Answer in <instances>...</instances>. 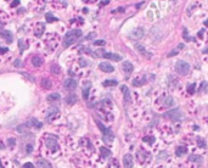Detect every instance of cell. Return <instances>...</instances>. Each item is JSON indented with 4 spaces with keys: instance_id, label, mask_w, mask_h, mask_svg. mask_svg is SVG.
Wrapping results in <instances>:
<instances>
[{
    "instance_id": "obj_49",
    "label": "cell",
    "mask_w": 208,
    "mask_h": 168,
    "mask_svg": "<svg viewBox=\"0 0 208 168\" xmlns=\"http://www.w3.org/2000/svg\"><path fill=\"white\" fill-rule=\"evenodd\" d=\"M207 87H208V83L207 82H203V83L201 84V89H200V90H201V92H206V88H207Z\"/></svg>"
},
{
    "instance_id": "obj_6",
    "label": "cell",
    "mask_w": 208,
    "mask_h": 168,
    "mask_svg": "<svg viewBox=\"0 0 208 168\" xmlns=\"http://www.w3.org/2000/svg\"><path fill=\"white\" fill-rule=\"evenodd\" d=\"M163 117L169 118L171 121H180V119H183V112L180 111V108H173V110L166 112L163 115Z\"/></svg>"
},
{
    "instance_id": "obj_58",
    "label": "cell",
    "mask_w": 208,
    "mask_h": 168,
    "mask_svg": "<svg viewBox=\"0 0 208 168\" xmlns=\"http://www.w3.org/2000/svg\"><path fill=\"white\" fill-rule=\"evenodd\" d=\"M183 48H184V44H180V45L178 46V49H179V50H180V49H183Z\"/></svg>"
},
{
    "instance_id": "obj_44",
    "label": "cell",
    "mask_w": 208,
    "mask_h": 168,
    "mask_svg": "<svg viewBox=\"0 0 208 168\" xmlns=\"http://www.w3.org/2000/svg\"><path fill=\"white\" fill-rule=\"evenodd\" d=\"M33 1H34L37 5H39V6H43L45 2H50L51 0H33Z\"/></svg>"
},
{
    "instance_id": "obj_59",
    "label": "cell",
    "mask_w": 208,
    "mask_h": 168,
    "mask_svg": "<svg viewBox=\"0 0 208 168\" xmlns=\"http://www.w3.org/2000/svg\"><path fill=\"white\" fill-rule=\"evenodd\" d=\"M205 26H207L208 27V21H205Z\"/></svg>"
},
{
    "instance_id": "obj_13",
    "label": "cell",
    "mask_w": 208,
    "mask_h": 168,
    "mask_svg": "<svg viewBox=\"0 0 208 168\" xmlns=\"http://www.w3.org/2000/svg\"><path fill=\"white\" fill-rule=\"evenodd\" d=\"M133 163H134L133 156H132L130 154H127V155L123 157V166H124V168H132L133 167Z\"/></svg>"
},
{
    "instance_id": "obj_35",
    "label": "cell",
    "mask_w": 208,
    "mask_h": 168,
    "mask_svg": "<svg viewBox=\"0 0 208 168\" xmlns=\"http://www.w3.org/2000/svg\"><path fill=\"white\" fill-rule=\"evenodd\" d=\"M117 84H118V82L116 79H107L102 83L104 87H116Z\"/></svg>"
},
{
    "instance_id": "obj_56",
    "label": "cell",
    "mask_w": 208,
    "mask_h": 168,
    "mask_svg": "<svg viewBox=\"0 0 208 168\" xmlns=\"http://www.w3.org/2000/svg\"><path fill=\"white\" fill-rule=\"evenodd\" d=\"M5 149V145H4V143L0 140V150H4Z\"/></svg>"
},
{
    "instance_id": "obj_9",
    "label": "cell",
    "mask_w": 208,
    "mask_h": 168,
    "mask_svg": "<svg viewBox=\"0 0 208 168\" xmlns=\"http://www.w3.org/2000/svg\"><path fill=\"white\" fill-rule=\"evenodd\" d=\"M32 31H33L34 37L41 38L44 32H45V25L41 23V22H35L34 25H33V27H32Z\"/></svg>"
},
{
    "instance_id": "obj_26",
    "label": "cell",
    "mask_w": 208,
    "mask_h": 168,
    "mask_svg": "<svg viewBox=\"0 0 208 168\" xmlns=\"http://www.w3.org/2000/svg\"><path fill=\"white\" fill-rule=\"evenodd\" d=\"M90 87H91V83L88 82V83H85V85H84V88H83V99H84V100H88V99H89Z\"/></svg>"
},
{
    "instance_id": "obj_43",
    "label": "cell",
    "mask_w": 208,
    "mask_h": 168,
    "mask_svg": "<svg viewBox=\"0 0 208 168\" xmlns=\"http://www.w3.org/2000/svg\"><path fill=\"white\" fill-rule=\"evenodd\" d=\"M18 48H20V53H23L25 51V43L22 39L18 40Z\"/></svg>"
},
{
    "instance_id": "obj_38",
    "label": "cell",
    "mask_w": 208,
    "mask_h": 168,
    "mask_svg": "<svg viewBox=\"0 0 208 168\" xmlns=\"http://www.w3.org/2000/svg\"><path fill=\"white\" fill-rule=\"evenodd\" d=\"M142 141L144 143H147V144H153L155 143V136H152V135H146V136H144L142 138Z\"/></svg>"
},
{
    "instance_id": "obj_19",
    "label": "cell",
    "mask_w": 208,
    "mask_h": 168,
    "mask_svg": "<svg viewBox=\"0 0 208 168\" xmlns=\"http://www.w3.org/2000/svg\"><path fill=\"white\" fill-rule=\"evenodd\" d=\"M121 90L124 94V101L125 102H132V94H130V90L127 88V85H122Z\"/></svg>"
},
{
    "instance_id": "obj_11",
    "label": "cell",
    "mask_w": 208,
    "mask_h": 168,
    "mask_svg": "<svg viewBox=\"0 0 208 168\" xmlns=\"http://www.w3.org/2000/svg\"><path fill=\"white\" fill-rule=\"evenodd\" d=\"M31 62H32V65H33L34 67L39 68V67H41V66H43V64H44V59H43L41 56H39V55H34V56H32Z\"/></svg>"
},
{
    "instance_id": "obj_28",
    "label": "cell",
    "mask_w": 208,
    "mask_h": 168,
    "mask_svg": "<svg viewBox=\"0 0 208 168\" xmlns=\"http://www.w3.org/2000/svg\"><path fill=\"white\" fill-rule=\"evenodd\" d=\"M77 66L82 69V68H85V67H88V66H90V64H89V62H88L85 59H83V57H79V59L77 60Z\"/></svg>"
},
{
    "instance_id": "obj_10",
    "label": "cell",
    "mask_w": 208,
    "mask_h": 168,
    "mask_svg": "<svg viewBox=\"0 0 208 168\" xmlns=\"http://www.w3.org/2000/svg\"><path fill=\"white\" fill-rule=\"evenodd\" d=\"M64 87L66 89H68V90H74L78 87V82L75 79H73V78H67L65 80V83H64Z\"/></svg>"
},
{
    "instance_id": "obj_18",
    "label": "cell",
    "mask_w": 208,
    "mask_h": 168,
    "mask_svg": "<svg viewBox=\"0 0 208 168\" xmlns=\"http://www.w3.org/2000/svg\"><path fill=\"white\" fill-rule=\"evenodd\" d=\"M144 35H145L144 29H142V28H137V29H134V31L130 33V38L137 40V39H141Z\"/></svg>"
},
{
    "instance_id": "obj_17",
    "label": "cell",
    "mask_w": 208,
    "mask_h": 168,
    "mask_svg": "<svg viewBox=\"0 0 208 168\" xmlns=\"http://www.w3.org/2000/svg\"><path fill=\"white\" fill-rule=\"evenodd\" d=\"M37 166H38V168H52L51 163L46 158H38L37 160Z\"/></svg>"
},
{
    "instance_id": "obj_42",
    "label": "cell",
    "mask_w": 208,
    "mask_h": 168,
    "mask_svg": "<svg viewBox=\"0 0 208 168\" xmlns=\"http://www.w3.org/2000/svg\"><path fill=\"white\" fill-rule=\"evenodd\" d=\"M15 145H16V139H15V138H9V139H7V146L13 147Z\"/></svg>"
},
{
    "instance_id": "obj_22",
    "label": "cell",
    "mask_w": 208,
    "mask_h": 168,
    "mask_svg": "<svg viewBox=\"0 0 208 168\" xmlns=\"http://www.w3.org/2000/svg\"><path fill=\"white\" fill-rule=\"evenodd\" d=\"M146 82H147V79H146L144 76H142V77L138 76L137 78L133 79V85H134V87H141V85L146 84Z\"/></svg>"
},
{
    "instance_id": "obj_20",
    "label": "cell",
    "mask_w": 208,
    "mask_h": 168,
    "mask_svg": "<svg viewBox=\"0 0 208 168\" xmlns=\"http://www.w3.org/2000/svg\"><path fill=\"white\" fill-rule=\"evenodd\" d=\"M9 21H10L9 16H7L5 12L0 11V29H2V27H5V26L9 23Z\"/></svg>"
},
{
    "instance_id": "obj_55",
    "label": "cell",
    "mask_w": 208,
    "mask_h": 168,
    "mask_svg": "<svg viewBox=\"0 0 208 168\" xmlns=\"http://www.w3.org/2000/svg\"><path fill=\"white\" fill-rule=\"evenodd\" d=\"M178 53H179V49H178V50H174V51H172V53L169 54V56H174V55H176Z\"/></svg>"
},
{
    "instance_id": "obj_1",
    "label": "cell",
    "mask_w": 208,
    "mask_h": 168,
    "mask_svg": "<svg viewBox=\"0 0 208 168\" xmlns=\"http://www.w3.org/2000/svg\"><path fill=\"white\" fill-rule=\"evenodd\" d=\"M43 145L45 146V149L50 152H57L59 149H60V145H59V136L55 134H51V133H45L43 135Z\"/></svg>"
},
{
    "instance_id": "obj_24",
    "label": "cell",
    "mask_w": 208,
    "mask_h": 168,
    "mask_svg": "<svg viewBox=\"0 0 208 168\" xmlns=\"http://www.w3.org/2000/svg\"><path fill=\"white\" fill-rule=\"evenodd\" d=\"M28 126L34 127V128H37V129H40V128L43 127V123H41L40 121H38L35 117H32V118L29 119V122H28Z\"/></svg>"
},
{
    "instance_id": "obj_36",
    "label": "cell",
    "mask_w": 208,
    "mask_h": 168,
    "mask_svg": "<svg viewBox=\"0 0 208 168\" xmlns=\"http://www.w3.org/2000/svg\"><path fill=\"white\" fill-rule=\"evenodd\" d=\"M50 71H51V73L55 74V76H59V74L61 73V68H60L59 65H52L51 68H50Z\"/></svg>"
},
{
    "instance_id": "obj_48",
    "label": "cell",
    "mask_w": 208,
    "mask_h": 168,
    "mask_svg": "<svg viewBox=\"0 0 208 168\" xmlns=\"http://www.w3.org/2000/svg\"><path fill=\"white\" fill-rule=\"evenodd\" d=\"M9 53V49L7 48H0V56L1 55H5V54H7Z\"/></svg>"
},
{
    "instance_id": "obj_37",
    "label": "cell",
    "mask_w": 208,
    "mask_h": 168,
    "mask_svg": "<svg viewBox=\"0 0 208 168\" xmlns=\"http://www.w3.org/2000/svg\"><path fill=\"white\" fill-rule=\"evenodd\" d=\"M45 18H46V21L49 22V23H52V22H56L59 18L57 17H55L52 14H46L45 15Z\"/></svg>"
},
{
    "instance_id": "obj_51",
    "label": "cell",
    "mask_w": 208,
    "mask_h": 168,
    "mask_svg": "<svg viewBox=\"0 0 208 168\" xmlns=\"http://www.w3.org/2000/svg\"><path fill=\"white\" fill-rule=\"evenodd\" d=\"M23 168H34V166H33L31 162H27V163L23 165Z\"/></svg>"
},
{
    "instance_id": "obj_54",
    "label": "cell",
    "mask_w": 208,
    "mask_h": 168,
    "mask_svg": "<svg viewBox=\"0 0 208 168\" xmlns=\"http://www.w3.org/2000/svg\"><path fill=\"white\" fill-rule=\"evenodd\" d=\"M83 2H88V4H94L96 0H82Z\"/></svg>"
},
{
    "instance_id": "obj_8",
    "label": "cell",
    "mask_w": 208,
    "mask_h": 168,
    "mask_svg": "<svg viewBox=\"0 0 208 168\" xmlns=\"http://www.w3.org/2000/svg\"><path fill=\"white\" fill-rule=\"evenodd\" d=\"M60 117V111L56 106H51L49 107V111L46 113V121L48 122H54L55 119H57Z\"/></svg>"
},
{
    "instance_id": "obj_61",
    "label": "cell",
    "mask_w": 208,
    "mask_h": 168,
    "mask_svg": "<svg viewBox=\"0 0 208 168\" xmlns=\"http://www.w3.org/2000/svg\"><path fill=\"white\" fill-rule=\"evenodd\" d=\"M5 1H10V0H5Z\"/></svg>"
},
{
    "instance_id": "obj_47",
    "label": "cell",
    "mask_w": 208,
    "mask_h": 168,
    "mask_svg": "<svg viewBox=\"0 0 208 168\" xmlns=\"http://www.w3.org/2000/svg\"><path fill=\"white\" fill-rule=\"evenodd\" d=\"M183 37H184V39H185L186 41H190V39H191V38H190V37L187 35V29H184V33H183Z\"/></svg>"
},
{
    "instance_id": "obj_25",
    "label": "cell",
    "mask_w": 208,
    "mask_h": 168,
    "mask_svg": "<svg viewBox=\"0 0 208 168\" xmlns=\"http://www.w3.org/2000/svg\"><path fill=\"white\" fill-rule=\"evenodd\" d=\"M40 84H41V88H44V89H51L52 88V82L49 78H46V77H44L41 79Z\"/></svg>"
},
{
    "instance_id": "obj_2",
    "label": "cell",
    "mask_w": 208,
    "mask_h": 168,
    "mask_svg": "<svg viewBox=\"0 0 208 168\" xmlns=\"http://www.w3.org/2000/svg\"><path fill=\"white\" fill-rule=\"evenodd\" d=\"M43 44L46 49V53H54L60 44V35L57 33H46L43 39Z\"/></svg>"
},
{
    "instance_id": "obj_15",
    "label": "cell",
    "mask_w": 208,
    "mask_h": 168,
    "mask_svg": "<svg viewBox=\"0 0 208 168\" xmlns=\"http://www.w3.org/2000/svg\"><path fill=\"white\" fill-rule=\"evenodd\" d=\"M160 101L162 102V108H166V107H172L174 105V100L173 98H171V96H164V98H161Z\"/></svg>"
},
{
    "instance_id": "obj_57",
    "label": "cell",
    "mask_w": 208,
    "mask_h": 168,
    "mask_svg": "<svg viewBox=\"0 0 208 168\" xmlns=\"http://www.w3.org/2000/svg\"><path fill=\"white\" fill-rule=\"evenodd\" d=\"M124 11V9L123 7H119V9H117V12H123Z\"/></svg>"
},
{
    "instance_id": "obj_34",
    "label": "cell",
    "mask_w": 208,
    "mask_h": 168,
    "mask_svg": "<svg viewBox=\"0 0 208 168\" xmlns=\"http://www.w3.org/2000/svg\"><path fill=\"white\" fill-rule=\"evenodd\" d=\"M16 129H17V132L21 133V134H26V133H28V131H29V128L27 127V124H21V126H18Z\"/></svg>"
},
{
    "instance_id": "obj_12",
    "label": "cell",
    "mask_w": 208,
    "mask_h": 168,
    "mask_svg": "<svg viewBox=\"0 0 208 168\" xmlns=\"http://www.w3.org/2000/svg\"><path fill=\"white\" fill-rule=\"evenodd\" d=\"M0 37L6 41V43H12V33L10 31H6V29H1L0 31Z\"/></svg>"
},
{
    "instance_id": "obj_29",
    "label": "cell",
    "mask_w": 208,
    "mask_h": 168,
    "mask_svg": "<svg viewBox=\"0 0 208 168\" xmlns=\"http://www.w3.org/2000/svg\"><path fill=\"white\" fill-rule=\"evenodd\" d=\"M168 84H169V87L171 88H176L178 87V84H179V80H178V78H175L174 76H169L168 77Z\"/></svg>"
},
{
    "instance_id": "obj_60",
    "label": "cell",
    "mask_w": 208,
    "mask_h": 168,
    "mask_svg": "<svg viewBox=\"0 0 208 168\" xmlns=\"http://www.w3.org/2000/svg\"><path fill=\"white\" fill-rule=\"evenodd\" d=\"M205 53H206V54H208V48H207V49H205Z\"/></svg>"
},
{
    "instance_id": "obj_16",
    "label": "cell",
    "mask_w": 208,
    "mask_h": 168,
    "mask_svg": "<svg viewBox=\"0 0 208 168\" xmlns=\"http://www.w3.org/2000/svg\"><path fill=\"white\" fill-rule=\"evenodd\" d=\"M99 68H100L102 72H106V73H112V72L114 71V67H113L111 64H108V62H101V64L99 65Z\"/></svg>"
},
{
    "instance_id": "obj_14",
    "label": "cell",
    "mask_w": 208,
    "mask_h": 168,
    "mask_svg": "<svg viewBox=\"0 0 208 168\" xmlns=\"http://www.w3.org/2000/svg\"><path fill=\"white\" fill-rule=\"evenodd\" d=\"M135 49L138 50L139 53L141 54V55H144L145 57H147V59H151V56H152V54L151 53H148L145 48H144V45H141V44H139V43H137L135 44Z\"/></svg>"
},
{
    "instance_id": "obj_21",
    "label": "cell",
    "mask_w": 208,
    "mask_h": 168,
    "mask_svg": "<svg viewBox=\"0 0 208 168\" xmlns=\"http://www.w3.org/2000/svg\"><path fill=\"white\" fill-rule=\"evenodd\" d=\"M104 57L105 59H108V60H112V61H117V62L122 60L121 55H117V54H113V53H105Z\"/></svg>"
},
{
    "instance_id": "obj_40",
    "label": "cell",
    "mask_w": 208,
    "mask_h": 168,
    "mask_svg": "<svg viewBox=\"0 0 208 168\" xmlns=\"http://www.w3.org/2000/svg\"><path fill=\"white\" fill-rule=\"evenodd\" d=\"M189 161H191V162H202V157L201 156H190L189 157Z\"/></svg>"
},
{
    "instance_id": "obj_4",
    "label": "cell",
    "mask_w": 208,
    "mask_h": 168,
    "mask_svg": "<svg viewBox=\"0 0 208 168\" xmlns=\"http://www.w3.org/2000/svg\"><path fill=\"white\" fill-rule=\"evenodd\" d=\"M96 124H98V127H99V129L102 132V134H104V140L106 143H112L113 141V139H114V135L113 133L107 128V127H105L104 124L100 122V121H96Z\"/></svg>"
},
{
    "instance_id": "obj_31",
    "label": "cell",
    "mask_w": 208,
    "mask_h": 168,
    "mask_svg": "<svg viewBox=\"0 0 208 168\" xmlns=\"http://www.w3.org/2000/svg\"><path fill=\"white\" fill-rule=\"evenodd\" d=\"M60 99H61V96H60L59 93H52V94H50L48 96V101L49 102H59Z\"/></svg>"
},
{
    "instance_id": "obj_33",
    "label": "cell",
    "mask_w": 208,
    "mask_h": 168,
    "mask_svg": "<svg viewBox=\"0 0 208 168\" xmlns=\"http://www.w3.org/2000/svg\"><path fill=\"white\" fill-rule=\"evenodd\" d=\"M100 154H101V156H102L104 158H107V157L112 156V152H111L107 147H105V146H100Z\"/></svg>"
},
{
    "instance_id": "obj_41",
    "label": "cell",
    "mask_w": 208,
    "mask_h": 168,
    "mask_svg": "<svg viewBox=\"0 0 208 168\" xmlns=\"http://www.w3.org/2000/svg\"><path fill=\"white\" fill-rule=\"evenodd\" d=\"M195 88H196V84H194V83H192V84H189V85H187V92H189V94L192 95V94L195 93Z\"/></svg>"
},
{
    "instance_id": "obj_30",
    "label": "cell",
    "mask_w": 208,
    "mask_h": 168,
    "mask_svg": "<svg viewBox=\"0 0 208 168\" xmlns=\"http://www.w3.org/2000/svg\"><path fill=\"white\" fill-rule=\"evenodd\" d=\"M186 152H187V147L184 146V145H179V146L176 147V150H175L176 156H183V155H185Z\"/></svg>"
},
{
    "instance_id": "obj_3",
    "label": "cell",
    "mask_w": 208,
    "mask_h": 168,
    "mask_svg": "<svg viewBox=\"0 0 208 168\" xmlns=\"http://www.w3.org/2000/svg\"><path fill=\"white\" fill-rule=\"evenodd\" d=\"M82 34H83V31L80 28H73V29L68 31L64 38V46L67 48L69 45H72L73 43H75L82 37Z\"/></svg>"
},
{
    "instance_id": "obj_52",
    "label": "cell",
    "mask_w": 208,
    "mask_h": 168,
    "mask_svg": "<svg viewBox=\"0 0 208 168\" xmlns=\"http://www.w3.org/2000/svg\"><path fill=\"white\" fill-rule=\"evenodd\" d=\"M13 65H15V67H20V66H21V61H20V60H16Z\"/></svg>"
},
{
    "instance_id": "obj_27",
    "label": "cell",
    "mask_w": 208,
    "mask_h": 168,
    "mask_svg": "<svg viewBox=\"0 0 208 168\" xmlns=\"http://www.w3.org/2000/svg\"><path fill=\"white\" fill-rule=\"evenodd\" d=\"M84 23V21H83V18H80V17H78V18H73L72 21H71V26H73L74 28H80V26Z\"/></svg>"
},
{
    "instance_id": "obj_45",
    "label": "cell",
    "mask_w": 208,
    "mask_h": 168,
    "mask_svg": "<svg viewBox=\"0 0 208 168\" xmlns=\"http://www.w3.org/2000/svg\"><path fill=\"white\" fill-rule=\"evenodd\" d=\"M94 45L95 46H104V45H106V41L105 40H95Z\"/></svg>"
},
{
    "instance_id": "obj_5",
    "label": "cell",
    "mask_w": 208,
    "mask_h": 168,
    "mask_svg": "<svg viewBox=\"0 0 208 168\" xmlns=\"http://www.w3.org/2000/svg\"><path fill=\"white\" fill-rule=\"evenodd\" d=\"M175 71H176V73L180 74V76H186V74L190 72V65H189L186 61L179 60V61L175 64Z\"/></svg>"
},
{
    "instance_id": "obj_23",
    "label": "cell",
    "mask_w": 208,
    "mask_h": 168,
    "mask_svg": "<svg viewBox=\"0 0 208 168\" xmlns=\"http://www.w3.org/2000/svg\"><path fill=\"white\" fill-rule=\"evenodd\" d=\"M133 65H132V62H129V61H124L123 64H122V69L127 73V76H129L132 72H133Z\"/></svg>"
},
{
    "instance_id": "obj_50",
    "label": "cell",
    "mask_w": 208,
    "mask_h": 168,
    "mask_svg": "<svg viewBox=\"0 0 208 168\" xmlns=\"http://www.w3.org/2000/svg\"><path fill=\"white\" fill-rule=\"evenodd\" d=\"M33 151V146L32 145H27V149H26V152L27 154H31Z\"/></svg>"
},
{
    "instance_id": "obj_53",
    "label": "cell",
    "mask_w": 208,
    "mask_h": 168,
    "mask_svg": "<svg viewBox=\"0 0 208 168\" xmlns=\"http://www.w3.org/2000/svg\"><path fill=\"white\" fill-rule=\"evenodd\" d=\"M108 2H110V1H108V0H102V1H101V2H100V6H104V5H107V4H108Z\"/></svg>"
},
{
    "instance_id": "obj_7",
    "label": "cell",
    "mask_w": 208,
    "mask_h": 168,
    "mask_svg": "<svg viewBox=\"0 0 208 168\" xmlns=\"http://www.w3.org/2000/svg\"><path fill=\"white\" fill-rule=\"evenodd\" d=\"M137 157H138L139 163H141V165H147L151 161V155L147 151H145L144 149L139 150L138 154H137Z\"/></svg>"
},
{
    "instance_id": "obj_39",
    "label": "cell",
    "mask_w": 208,
    "mask_h": 168,
    "mask_svg": "<svg viewBox=\"0 0 208 168\" xmlns=\"http://www.w3.org/2000/svg\"><path fill=\"white\" fill-rule=\"evenodd\" d=\"M196 144H197V146L198 147H201V149H206V141L202 139V138H196Z\"/></svg>"
},
{
    "instance_id": "obj_32",
    "label": "cell",
    "mask_w": 208,
    "mask_h": 168,
    "mask_svg": "<svg viewBox=\"0 0 208 168\" xmlns=\"http://www.w3.org/2000/svg\"><path fill=\"white\" fill-rule=\"evenodd\" d=\"M77 100H78V98H77L75 94H71V95H68V96L66 98V102H67V105H69V106H73V105L77 102Z\"/></svg>"
},
{
    "instance_id": "obj_46",
    "label": "cell",
    "mask_w": 208,
    "mask_h": 168,
    "mask_svg": "<svg viewBox=\"0 0 208 168\" xmlns=\"http://www.w3.org/2000/svg\"><path fill=\"white\" fill-rule=\"evenodd\" d=\"M20 5V0H12L11 2H10V7H16V6H18Z\"/></svg>"
}]
</instances>
